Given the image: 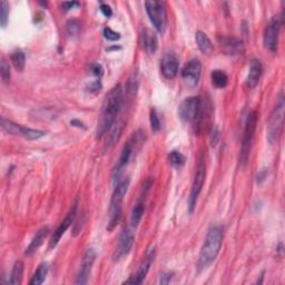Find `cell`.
<instances>
[{
    "label": "cell",
    "mask_w": 285,
    "mask_h": 285,
    "mask_svg": "<svg viewBox=\"0 0 285 285\" xmlns=\"http://www.w3.org/2000/svg\"><path fill=\"white\" fill-rule=\"evenodd\" d=\"M122 104V85H117L109 91L106 97H105L100 117L97 124V130H96V138L100 139L103 136L111 130L116 122V118L120 114Z\"/></svg>",
    "instance_id": "1"
},
{
    "label": "cell",
    "mask_w": 285,
    "mask_h": 285,
    "mask_svg": "<svg viewBox=\"0 0 285 285\" xmlns=\"http://www.w3.org/2000/svg\"><path fill=\"white\" fill-rule=\"evenodd\" d=\"M223 243V230L221 226L210 227L206 235L199 257V270L203 271L216 260Z\"/></svg>",
    "instance_id": "2"
},
{
    "label": "cell",
    "mask_w": 285,
    "mask_h": 285,
    "mask_svg": "<svg viewBox=\"0 0 285 285\" xmlns=\"http://www.w3.org/2000/svg\"><path fill=\"white\" fill-rule=\"evenodd\" d=\"M144 140H145V135L142 130H137L133 133V135L130 136V138L125 143V145L122 146V150L121 153L120 159H118L117 164L115 165V167L113 169V182L118 183L120 182V177L122 176V172L133 157V154L135 151H138L140 146L144 144Z\"/></svg>",
    "instance_id": "3"
},
{
    "label": "cell",
    "mask_w": 285,
    "mask_h": 285,
    "mask_svg": "<svg viewBox=\"0 0 285 285\" xmlns=\"http://www.w3.org/2000/svg\"><path fill=\"white\" fill-rule=\"evenodd\" d=\"M129 183L130 179L128 177H126L118 182L115 186V190H114L111 200V205H109V222L107 225V231L109 232H112L115 229L121 221L122 214V200H124L127 191H128Z\"/></svg>",
    "instance_id": "4"
},
{
    "label": "cell",
    "mask_w": 285,
    "mask_h": 285,
    "mask_svg": "<svg viewBox=\"0 0 285 285\" xmlns=\"http://www.w3.org/2000/svg\"><path fill=\"white\" fill-rule=\"evenodd\" d=\"M284 106V97L283 94H281L278 99V103H276L273 109V113H272L271 115L269 126H267V140H269L271 145L278 142L281 135V130H282L283 127Z\"/></svg>",
    "instance_id": "5"
},
{
    "label": "cell",
    "mask_w": 285,
    "mask_h": 285,
    "mask_svg": "<svg viewBox=\"0 0 285 285\" xmlns=\"http://www.w3.org/2000/svg\"><path fill=\"white\" fill-rule=\"evenodd\" d=\"M256 125H257V113L255 111H253L248 114L246 122H245L242 150H241V156H240L241 164H242L243 166L246 165L248 161L249 153H251L252 142H253L254 135H255Z\"/></svg>",
    "instance_id": "6"
},
{
    "label": "cell",
    "mask_w": 285,
    "mask_h": 285,
    "mask_svg": "<svg viewBox=\"0 0 285 285\" xmlns=\"http://www.w3.org/2000/svg\"><path fill=\"white\" fill-rule=\"evenodd\" d=\"M145 8L148 17L157 32L163 34L167 26V12H166L165 3L163 1L152 0V1L145 2Z\"/></svg>",
    "instance_id": "7"
},
{
    "label": "cell",
    "mask_w": 285,
    "mask_h": 285,
    "mask_svg": "<svg viewBox=\"0 0 285 285\" xmlns=\"http://www.w3.org/2000/svg\"><path fill=\"white\" fill-rule=\"evenodd\" d=\"M205 177H206L205 157L203 154H202L201 159L199 161V164H197L194 181H193V185L191 190V195H190V199H188V209H190V213H193V210H194L196 207L197 200H199L202 188H203Z\"/></svg>",
    "instance_id": "8"
},
{
    "label": "cell",
    "mask_w": 285,
    "mask_h": 285,
    "mask_svg": "<svg viewBox=\"0 0 285 285\" xmlns=\"http://www.w3.org/2000/svg\"><path fill=\"white\" fill-rule=\"evenodd\" d=\"M281 28H282V17L281 16L272 17L270 23L265 27L264 35H263V42H264L266 49L272 52L278 51Z\"/></svg>",
    "instance_id": "9"
},
{
    "label": "cell",
    "mask_w": 285,
    "mask_h": 285,
    "mask_svg": "<svg viewBox=\"0 0 285 285\" xmlns=\"http://www.w3.org/2000/svg\"><path fill=\"white\" fill-rule=\"evenodd\" d=\"M77 209H78V200L74 202V204L72 205V207H70L67 215H66V217L64 218V221L60 223L59 226L57 227L56 231L54 232V234H52L51 239L49 241V248L56 247L57 244L59 243L60 239L63 238V235L66 233V231L69 229L70 225L74 224L76 215H77Z\"/></svg>",
    "instance_id": "10"
},
{
    "label": "cell",
    "mask_w": 285,
    "mask_h": 285,
    "mask_svg": "<svg viewBox=\"0 0 285 285\" xmlns=\"http://www.w3.org/2000/svg\"><path fill=\"white\" fill-rule=\"evenodd\" d=\"M201 105V97L191 96L183 100L178 107V116L184 122H193L195 121Z\"/></svg>",
    "instance_id": "11"
},
{
    "label": "cell",
    "mask_w": 285,
    "mask_h": 285,
    "mask_svg": "<svg viewBox=\"0 0 285 285\" xmlns=\"http://www.w3.org/2000/svg\"><path fill=\"white\" fill-rule=\"evenodd\" d=\"M202 73V65L199 59H192L184 66L182 70V77L187 87L194 88L199 85Z\"/></svg>",
    "instance_id": "12"
},
{
    "label": "cell",
    "mask_w": 285,
    "mask_h": 285,
    "mask_svg": "<svg viewBox=\"0 0 285 285\" xmlns=\"http://www.w3.org/2000/svg\"><path fill=\"white\" fill-rule=\"evenodd\" d=\"M134 242H135L134 229L131 226L127 227V229L122 231V233L121 234L120 242H118L115 254H114V260L118 261L126 256L127 254L130 252L131 247H133Z\"/></svg>",
    "instance_id": "13"
},
{
    "label": "cell",
    "mask_w": 285,
    "mask_h": 285,
    "mask_svg": "<svg viewBox=\"0 0 285 285\" xmlns=\"http://www.w3.org/2000/svg\"><path fill=\"white\" fill-rule=\"evenodd\" d=\"M95 260H96V252L93 248H88L81 258V264L80 272H78L77 274L76 284H86L88 282Z\"/></svg>",
    "instance_id": "14"
},
{
    "label": "cell",
    "mask_w": 285,
    "mask_h": 285,
    "mask_svg": "<svg viewBox=\"0 0 285 285\" xmlns=\"http://www.w3.org/2000/svg\"><path fill=\"white\" fill-rule=\"evenodd\" d=\"M154 257H155V251H154V248H152L147 252L146 256L144 257L143 262L140 263V265L138 267L137 272L135 273V275L130 276V279L127 280L125 283L126 284H142L143 281L146 278L148 271H150L151 269V265L153 263V260H154Z\"/></svg>",
    "instance_id": "15"
},
{
    "label": "cell",
    "mask_w": 285,
    "mask_h": 285,
    "mask_svg": "<svg viewBox=\"0 0 285 285\" xmlns=\"http://www.w3.org/2000/svg\"><path fill=\"white\" fill-rule=\"evenodd\" d=\"M179 63L177 57L172 52L166 54L161 60V72L167 80H173L178 73Z\"/></svg>",
    "instance_id": "16"
},
{
    "label": "cell",
    "mask_w": 285,
    "mask_h": 285,
    "mask_svg": "<svg viewBox=\"0 0 285 285\" xmlns=\"http://www.w3.org/2000/svg\"><path fill=\"white\" fill-rule=\"evenodd\" d=\"M262 63L258 59H252L249 63V69H248V75L246 78V85L248 88H255L258 85V81L261 80L262 75Z\"/></svg>",
    "instance_id": "17"
},
{
    "label": "cell",
    "mask_w": 285,
    "mask_h": 285,
    "mask_svg": "<svg viewBox=\"0 0 285 285\" xmlns=\"http://www.w3.org/2000/svg\"><path fill=\"white\" fill-rule=\"evenodd\" d=\"M142 46L147 54H155L159 47V39L156 34L150 29H144L142 33Z\"/></svg>",
    "instance_id": "18"
},
{
    "label": "cell",
    "mask_w": 285,
    "mask_h": 285,
    "mask_svg": "<svg viewBox=\"0 0 285 285\" xmlns=\"http://www.w3.org/2000/svg\"><path fill=\"white\" fill-rule=\"evenodd\" d=\"M48 233H49V229H48V226H43L41 230H38L37 233L35 234L34 239L32 240V242H30V244L28 245V247L26 248V252H25L26 255H32V254L36 252L39 248V246L42 244L43 240L46 239Z\"/></svg>",
    "instance_id": "19"
},
{
    "label": "cell",
    "mask_w": 285,
    "mask_h": 285,
    "mask_svg": "<svg viewBox=\"0 0 285 285\" xmlns=\"http://www.w3.org/2000/svg\"><path fill=\"white\" fill-rule=\"evenodd\" d=\"M220 43L222 47L225 48V51L230 55L240 54L242 52L243 43L239 39L235 38H229V37H222L220 38Z\"/></svg>",
    "instance_id": "20"
},
{
    "label": "cell",
    "mask_w": 285,
    "mask_h": 285,
    "mask_svg": "<svg viewBox=\"0 0 285 285\" xmlns=\"http://www.w3.org/2000/svg\"><path fill=\"white\" fill-rule=\"evenodd\" d=\"M195 38H196L197 47H199V49L203 52V54H210V52H212L213 42L208 38L207 35L199 30V32H197L195 35Z\"/></svg>",
    "instance_id": "21"
},
{
    "label": "cell",
    "mask_w": 285,
    "mask_h": 285,
    "mask_svg": "<svg viewBox=\"0 0 285 285\" xmlns=\"http://www.w3.org/2000/svg\"><path fill=\"white\" fill-rule=\"evenodd\" d=\"M144 212H145V203H144L143 197H140V200L137 202V204L134 206L133 210H131L130 214V226L133 229H136L140 223V220L144 215Z\"/></svg>",
    "instance_id": "22"
},
{
    "label": "cell",
    "mask_w": 285,
    "mask_h": 285,
    "mask_svg": "<svg viewBox=\"0 0 285 285\" xmlns=\"http://www.w3.org/2000/svg\"><path fill=\"white\" fill-rule=\"evenodd\" d=\"M210 81H212L213 86L216 88H224L229 82V77L221 69H215L210 73Z\"/></svg>",
    "instance_id": "23"
},
{
    "label": "cell",
    "mask_w": 285,
    "mask_h": 285,
    "mask_svg": "<svg viewBox=\"0 0 285 285\" xmlns=\"http://www.w3.org/2000/svg\"><path fill=\"white\" fill-rule=\"evenodd\" d=\"M23 128L24 127L20 126L19 124H16V122L6 120V118L3 117L1 118V129L7 134L21 136V134H23Z\"/></svg>",
    "instance_id": "24"
},
{
    "label": "cell",
    "mask_w": 285,
    "mask_h": 285,
    "mask_svg": "<svg viewBox=\"0 0 285 285\" xmlns=\"http://www.w3.org/2000/svg\"><path fill=\"white\" fill-rule=\"evenodd\" d=\"M10 60L16 70L18 72H23L26 66V56L25 52L20 49H16L11 52Z\"/></svg>",
    "instance_id": "25"
},
{
    "label": "cell",
    "mask_w": 285,
    "mask_h": 285,
    "mask_svg": "<svg viewBox=\"0 0 285 285\" xmlns=\"http://www.w3.org/2000/svg\"><path fill=\"white\" fill-rule=\"evenodd\" d=\"M48 273V265L46 263H42L38 266V269L35 272L32 280L29 281L30 285H41L46 280V276Z\"/></svg>",
    "instance_id": "26"
},
{
    "label": "cell",
    "mask_w": 285,
    "mask_h": 285,
    "mask_svg": "<svg viewBox=\"0 0 285 285\" xmlns=\"http://www.w3.org/2000/svg\"><path fill=\"white\" fill-rule=\"evenodd\" d=\"M24 274V263L21 261H16L14 267H12L9 284L11 285H18L21 282Z\"/></svg>",
    "instance_id": "27"
},
{
    "label": "cell",
    "mask_w": 285,
    "mask_h": 285,
    "mask_svg": "<svg viewBox=\"0 0 285 285\" xmlns=\"http://www.w3.org/2000/svg\"><path fill=\"white\" fill-rule=\"evenodd\" d=\"M168 161H169V163L170 165L173 166V167L175 168H182L184 165H185V162H186V159H185V156H184L181 152H178V151H172L169 153V155H168Z\"/></svg>",
    "instance_id": "28"
},
{
    "label": "cell",
    "mask_w": 285,
    "mask_h": 285,
    "mask_svg": "<svg viewBox=\"0 0 285 285\" xmlns=\"http://www.w3.org/2000/svg\"><path fill=\"white\" fill-rule=\"evenodd\" d=\"M122 128H124V125H122V124H116L115 127H114V128L112 129L111 134H109V136H108L106 147H105L107 151L114 145V144L117 142L118 139L121 138L122 133Z\"/></svg>",
    "instance_id": "29"
},
{
    "label": "cell",
    "mask_w": 285,
    "mask_h": 285,
    "mask_svg": "<svg viewBox=\"0 0 285 285\" xmlns=\"http://www.w3.org/2000/svg\"><path fill=\"white\" fill-rule=\"evenodd\" d=\"M81 29V25L80 23V20H77V19L69 20L67 25H66V30H67L68 36L70 37L77 36V35L80 34Z\"/></svg>",
    "instance_id": "30"
},
{
    "label": "cell",
    "mask_w": 285,
    "mask_h": 285,
    "mask_svg": "<svg viewBox=\"0 0 285 285\" xmlns=\"http://www.w3.org/2000/svg\"><path fill=\"white\" fill-rule=\"evenodd\" d=\"M1 9H0V25L2 28H5L8 24V18H9V3L6 0L1 1Z\"/></svg>",
    "instance_id": "31"
},
{
    "label": "cell",
    "mask_w": 285,
    "mask_h": 285,
    "mask_svg": "<svg viewBox=\"0 0 285 285\" xmlns=\"http://www.w3.org/2000/svg\"><path fill=\"white\" fill-rule=\"evenodd\" d=\"M0 75H1V80L5 84H8L10 81V68L9 65L7 64L5 59H1V66H0Z\"/></svg>",
    "instance_id": "32"
},
{
    "label": "cell",
    "mask_w": 285,
    "mask_h": 285,
    "mask_svg": "<svg viewBox=\"0 0 285 285\" xmlns=\"http://www.w3.org/2000/svg\"><path fill=\"white\" fill-rule=\"evenodd\" d=\"M150 122L152 129L154 131H159L161 129V121L155 108H152L150 112Z\"/></svg>",
    "instance_id": "33"
},
{
    "label": "cell",
    "mask_w": 285,
    "mask_h": 285,
    "mask_svg": "<svg viewBox=\"0 0 285 285\" xmlns=\"http://www.w3.org/2000/svg\"><path fill=\"white\" fill-rule=\"evenodd\" d=\"M104 36H105V38L108 39V41H118V39L121 38V34L114 32L113 29L107 27V28L104 29Z\"/></svg>",
    "instance_id": "34"
},
{
    "label": "cell",
    "mask_w": 285,
    "mask_h": 285,
    "mask_svg": "<svg viewBox=\"0 0 285 285\" xmlns=\"http://www.w3.org/2000/svg\"><path fill=\"white\" fill-rule=\"evenodd\" d=\"M137 88H138V81H137V78H136V76H134V80L133 78H130L129 81H128V91H129V94H135L136 91H137Z\"/></svg>",
    "instance_id": "35"
},
{
    "label": "cell",
    "mask_w": 285,
    "mask_h": 285,
    "mask_svg": "<svg viewBox=\"0 0 285 285\" xmlns=\"http://www.w3.org/2000/svg\"><path fill=\"white\" fill-rule=\"evenodd\" d=\"M90 69H91V72H93V74L95 76H98L100 77L103 75V72H104V69L102 66H100L99 64H93V65H90Z\"/></svg>",
    "instance_id": "36"
},
{
    "label": "cell",
    "mask_w": 285,
    "mask_h": 285,
    "mask_svg": "<svg viewBox=\"0 0 285 285\" xmlns=\"http://www.w3.org/2000/svg\"><path fill=\"white\" fill-rule=\"evenodd\" d=\"M172 278H173V273H169V272H167V273H163L160 276L159 282L161 284H168L170 282V280H172Z\"/></svg>",
    "instance_id": "37"
},
{
    "label": "cell",
    "mask_w": 285,
    "mask_h": 285,
    "mask_svg": "<svg viewBox=\"0 0 285 285\" xmlns=\"http://www.w3.org/2000/svg\"><path fill=\"white\" fill-rule=\"evenodd\" d=\"M100 11H102L103 15L105 17H107V18H109V17H112V15H113L112 8L109 7L108 5H106V3H102V5H100Z\"/></svg>",
    "instance_id": "38"
},
{
    "label": "cell",
    "mask_w": 285,
    "mask_h": 285,
    "mask_svg": "<svg viewBox=\"0 0 285 285\" xmlns=\"http://www.w3.org/2000/svg\"><path fill=\"white\" fill-rule=\"evenodd\" d=\"M76 6H80V3L76 2V1H73V2H64V3H63V8H64L65 11H68V10H70V9H73V8L76 7Z\"/></svg>",
    "instance_id": "39"
}]
</instances>
